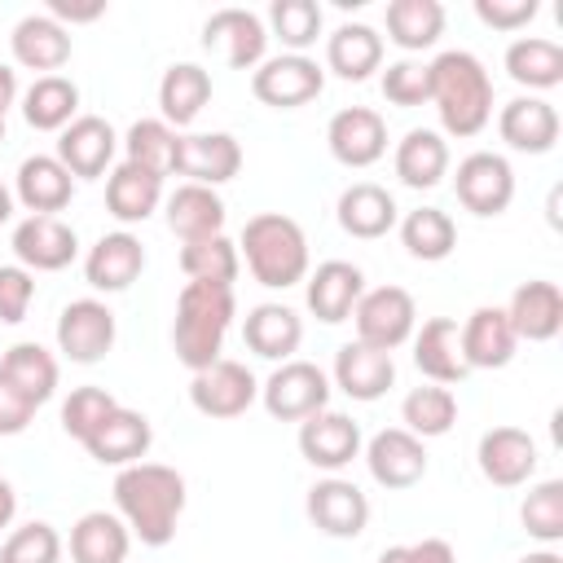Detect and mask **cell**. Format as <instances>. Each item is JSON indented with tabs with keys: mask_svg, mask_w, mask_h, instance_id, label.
I'll list each match as a JSON object with an SVG mask.
<instances>
[{
	"mask_svg": "<svg viewBox=\"0 0 563 563\" xmlns=\"http://www.w3.org/2000/svg\"><path fill=\"white\" fill-rule=\"evenodd\" d=\"M211 101V75L198 62H176L158 79V110L167 128H189Z\"/></svg>",
	"mask_w": 563,
	"mask_h": 563,
	"instance_id": "cell-35",
	"label": "cell"
},
{
	"mask_svg": "<svg viewBox=\"0 0 563 563\" xmlns=\"http://www.w3.org/2000/svg\"><path fill=\"white\" fill-rule=\"evenodd\" d=\"M413 365L422 378H431L440 387H453L471 374L462 361V339H457L453 317H431V321H422V330H413Z\"/></svg>",
	"mask_w": 563,
	"mask_h": 563,
	"instance_id": "cell-31",
	"label": "cell"
},
{
	"mask_svg": "<svg viewBox=\"0 0 563 563\" xmlns=\"http://www.w3.org/2000/svg\"><path fill=\"white\" fill-rule=\"evenodd\" d=\"M497 132L519 154H550L559 141V110L545 97H515L501 106Z\"/></svg>",
	"mask_w": 563,
	"mask_h": 563,
	"instance_id": "cell-28",
	"label": "cell"
},
{
	"mask_svg": "<svg viewBox=\"0 0 563 563\" xmlns=\"http://www.w3.org/2000/svg\"><path fill=\"white\" fill-rule=\"evenodd\" d=\"M255 400H260V383L242 361H224L220 356L216 365H207V369H198L189 378V405L202 418L229 422V418H242Z\"/></svg>",
	"mask_w": 563,
	"mask_h": 563,
	"instance_id": "cell-8",
	"label": "cell"
},
{
	"mask_svg": "<svg viewBox=\"0 0 563 563\" xmlns=\"http://www.w3.org/2000/svg\"><path fill=\"white\" fill-rule=\"evenodd\" d=\"M132 532L110 510H88L70 528V559L75 563H128Z\"/></svg>",
	"mask_w": 563,
	"mask_h": 563,
	"instance_id": "cell-37",
	"label": "cell"
},
{
	"mask_svg": "<svg viewBox=\"0 0 563 563\" xmlns=\"http://www.w3.org/2000/svg\"><path fill=\"white\" fill-rule=\"evenodd\" d=\"M35 299V273H26L22 264H0V321L18 325L26 321Z\"/></svg>",
	"mask_w": 563,
	"mask_h": 563,
	"instance_id": "cell-51",
	"label": "cell"
},
{
	"mask_svg": "<svg viewBox=\"0 0 563 563\" xmlns=\"http://www.w3.org/2000/svg\"><path fill=\"white\" fill-rule=\"evenodd\" d=\"M70 194H75V176L57 163V154H31L18 163L13 198L31 216H57L62 207H70Z\"/></svg>",
	"mask_w": 563,
	"mask_h": 563,
	"instance_id": "cell-25",
	"label": "cell"
},
{
	"mask_svg": "<svg viewBox=\"0 0 563 563\" xmlns=\"http://www.w3.org/2000/svg\"><path fill=\"white\" fill-rule=\"evenodd\" d=\"M365 466H369V479L378 488H391V493H405L413 488L422 475H427V449L418 435H409L405 427H383L378 435H369L365 444Z\"/></svg>",
	"mask_w": 563,
	"mask_h": 563,
	"instance_id": "cell-15",
	"label": "cell"
},
{
	"mask_svg": "<svg viewBox=\"0 0 563 563\" xmlns=\"http://www.w3.org/2000/svg\"><path fill=\"white\" fill-rule=\"evenodd\" d=\"M519 563H563V554H559L554 545H545V550H528Z\"/></svg>",
	"mask_w": 563,
	"mask_h": 563,
	"instance_id": "cell-58",
	"label": "cell"
},
{
	"mask_svg": "<svg viewBox=\"0 0 563 563\" xmlns=\"http://www.w3.org/2000/svg\"><path fill=\"white\" fill-rule=\"evenodd\" d=\"M453 194L471 216H501L515 202V172L501 154L493 150H475L457 163L453 172Z\"/></svg>",
	"mask_w": 563,
	"mask_h": 563,
	"instance_id": "cell-9",
	"label": "cell"
},
{
	"mask_svg": "<svg viewBox=\"0 0 563 563\" xmlns=\"http://www.w3.org/2000/svg\"><path fill=\"white\" fill-rule=\"evenodd\" d=\"M444 35L440 0H391L387 4V40L400 53H422Z\"/></svg>",
	"mask_w": 563,
	"mask_h": 563,
	"instance_id": "cell-41",
	"label": "cell"
},
{
	"mask_svg": "<svg viewBox=\"0 0 563 563\" xmlns=\"http://www.w3.org/2000/svg\"><path fill=\"white\" fill-rule=\"evenodd\" d=\"M303 510H308V519H312L317 532L339 537V541L361 537L365 523H369V497H365L352 479H343V475H325V479H317V484L308 488Z\"/></svg>",
	"mask_w": 563,
	"mask_h": 563,
	"instance_id": "cell-13",
	"label": "cell"
},
{
	"mask_svg": "<svg viewBox=\"0 0 563 563\" xmlns=\"http://www.w3.org/2000/svg\"><path fill=\"white\" fill-rule=\"evenodd\" d=\"M352 325H356V343H369L378 352H396L418 330L413 295L405 286H374V290H365L356 299Z\"/></svg>",
	"mask_w": 563,
	"mask_h": 563,
	"instance_id": "cell-6",
	"label": "cell"
},
{
	"mask_svg": "<svg viewBox=\"0 0 563 563\" xmlns=\"http://www.w3.org/2000/svg\"><path fill=\"white\" fill-rule=\"evenodd\" d=\"M0 378H4L13 391H22V396L40 409V405L53 400V391H57V361H53V352L40 347V343H13V347L0 356Z\"/></svg>",
	"mask_w": 563,
	"mask_h": 563,
	"instance_id": "cell-40",
	"label": "cell"
},
{
	"mask_svg": "<svg viewBox=\"0 0 563 563\" xmlns=\"http://www.w3.org/2000/svg\"><path fill=\"white\" fill-rule=\"evenodd\" d=\"M431 75V106L449 136H479L493 119V79L484 62L466 48H449L427 62Z\"/></svg>",
	"mask_w": 563,
	"mask_h": 563,
	"instance_id": "cell-2",
	"label": "cell"
},
{
	"mask_svg": "<svg viewBox=\"0 0 563 563\" xmlns=\"http://www.w3.org/2000/svg\"><path fill=\"white\" fill-rule=\"evenodd\" d=\"M537 0H475V18L493 31H519L537 18Z\"/></svg>",
	"mask_w": 563,
	"mask_h": 563,
	"instance_id": "cell-52",
	"label": "cell"
},
{
	"mask_svg": "<svg viewBox=\"0 0 563 563\" xmlns=\"http://www.w3.org/2000/svg\"><path fill=\"white\" fill-rule=\"evenodd\" d=\"M457 339H462L466 369H501V365H510V356L519 347V339L506 321V308H497V303H479L457 325Z\"/></svg>",
	"mask_w": 563,
	"mask_h": 563,
	"instance_id": "cell-23",
	"label": "cell"
},
{
	"mask_svg": "<svg viewBox=\"0 0 563 563\" xmlns=\"http://www.w3.org/2000/svg\"><path fill=\"white\" fill-rule=\"evenodd\" d=\"M506 75L519 88L532 92H550L563 84V44L545 40V35H519L506 48Z\"/></svg>",
	"mask_w": 563,
	"mask_h": 563,
	"instance_id": "cell-38",
	"label": "cell"
},
{
	"mask_svg": "<svg viewBox=\"0 0 563 563\" xmlns=\"http://www.w3.org/2000/svg\"><path fill=\"white\" fill-rule=\"evenodd\" d=\"M0 141H4V119H0Z\"/></svg>",
	"mask_w": 563,
	"mask_h": 563,
	"instance_id": "cell-60",
	"label": "cell"
},
{
	"mask_svg": "<svg viewBox=\"0 0 563 563\" xmlns=\"http://www.w3.org/2000/svg\"><path fill=\"white\" fill-rule=\"evenodd\" d=\"M101 13H106V0H88V4H79V0H48V18L62 22V26H66V22H70V26H75V22H97Z\"/></svg>",
	"mask_w": 563,
	"mask_h": 563,
	"instance_id": "cell-55",
	"label": "cell"
},
{
	"mask_svg": "<svg viewBox=\"0 0 563 563\" xmlns=\"http://www.w3.org/2000/svg\"><path fill=\"white\" fill-rule=\"evenodd\" d=\"M383 97L400 110H413V106H427L431 101V75H427V62H413V57H400L383 70Z\"/></svg>",
	"mask_w": 563,
	"mask_h": 563,
	"instance_id": "cell-50",
	"label": "cell"
},
{
	"mask_svg": "<svg viewBox=\"0 0 563 563\" xmlns=\"http://www.w3.org/2000/svg\"><path fill=\"white\" fill-rule=\"evenodd\" d=\"M325 145L343 167H374L387 154V123L369 106H343L325 123Z\"/></svg>",
	"mask_w": 563,
	"mask_h": 563,
	"instance_id": "cell-14",
	"label": "cell"
},
{
	"mask_svg": "<svg viewBox=\"0 0 563 563\" xmlns=\"http://www.w3.org/2000/svg\"><path fill=\"white\" fill-rule=\"evenodd\" d=\"M519 519L532 541H541V545L563 541V479H541L537 488H528Z\"/></svg>",
	"mask_w": 563,
	"mask_h": 563,
	"instance_id": "cell-46",
	"label": "cell"
},
{
	"mask_svg": "<svg viewBox=\"0 0 563 563\" xmlns=\"http://www.w3.org/2000/svg\"><path fill=\"white\" fill-rule=\"evenodd\" d=\"M9 48H13V62L18 66L40 70V75H57L70 62V31L62 22H53L48 13H26L13 26Z\"/></svg>",
	"mask_w": 563,
	"mask_h": 563,
	"instance_id": "cell-30",
	"label": "cell"
},
{
	"mask_svg": "<svg viewBox=\"0 0 563 563\" xmlns=\"http://www.w3.org/2000/svg\"><path fill=\"white\" fill-rule=\"evenodd\" d=\"M383 66V35L365 22H343L325 35V70H334L347 84L369 79Z\"/></svg>",
	"mask_w": 563,
	"mask_h": 563,
	"instance_id": "cell-33",
	"label": "cell"
},
{
	"mask_svg": "<svg viewBox=\"0 0 563 563\" xmlns=\"http://www.w3.org/2000/svg\"><path fill=\"white\" fill-rule=\"evenodd\" d=\"M150 444H154L150 418L136 413V409H128V405H114V409L106 413V422L84 440V449H88L92 462L119 466V471L132 466V462H141V457L150 453Z\"/></svg>",
	"mask_w": 563,
	"mask_h": 563,
	"instance_id": "cell-21",
	"label": "cell"
},
{
	"mask_svg": "<svg viewBox=\"0 0 563 563\" xmlns=\"http://www.w3.org/2000/svg\"><path fill=\"white\" fill-rule=\"evenodd\" d=\"M119 150V132L101 119V114H79L75 123L62 128L57 136V163L75 176V180H97L106 176V167L114 163Z\"/></svg>",
	"mask_w": 563,
	"mask_h": 563,
	"instance_id": "cell-16",
	"label": "cell"
},
{
	"mask_svg": "<svg viewBox=\"0 0 563 563\" xmlns=\"http://www.w3.org/2000/svg\"><path fill=\"white\" fill-rule=\"evenodd\" d=\"M299 453L308 466L334 475L361 453V427L339 409H321L299 422Z\"/></svg>",
	"mask_w": 563,
	"mask_h": 563,
	"instance_id": "cell-20",
	"label": "cell"
},
{
	"mask_svg": "<svg viewBox=\"0 0 563 563\" xmlns=\"http://www.w3.org/2000/svg\"><path fill=\"white\" fill-rule=\"evenodd\" d=\"M114 510L141 545H167L185 510V475L163 462H132L114 475Z\"/></svg>",
	"mask_w": 563,
	"mask_h": 563,
	"instance_id": "cell-1",
	"label": "cell"
},
{
	"mask_svg": "<svg viewBox=\"0 0 563 563\" xmlns=\"http://www.w3.org/2000/svg\"><path fill=\"white\" fill-rule=\"evenodd\" d=\"M0 563H62V537L53 523L31 519L13 528L0 545Z\"/></svg>",
	"mask_w": 563,
	"mask_h": 563,
	"instance_id": "cell-48",
	"label": "cell"
},
{
	"mask_svg": "<svg viewBox=\"0 0 563 563\" xmlns=\"http://www.w3.org/2000/svg\"><path fill=\"white\" fill-rule=\"evenodd\" d=\"M233 286H220V282H185V290L176 295V321H172V347H176V361L198 374L207 365L220 361V347H224V334L233 325Z\"/></svg>",
	"mask_w": 563,
	"mask_h": 563,
	"instance_id": "cell-3",
	"label": "cell"
},
{
	"mask_svg": "<svg viewBox=\"0 0 563 563\" xmlns=\"http://www.w3.org/2000/svg\"><path fill=\"white\" fill-rule=\"evenodd\" d=\"M321 88H325V70L308 53H277L251 70L255 101H264L273 110H299L312 97H321Z\"/></svg>",
	"mask_w": 563,
	"mask_h": 563,
	"instance_id": "cell-7",
	"label": "cell"
},
{
	"mask_svg": "<svg viewBox=\"0 0 563 563\" xmlns=\"http://www.w3.org/2000/svg\"><path fill=\"white\" fill-rule=\"evenodd\" d=\"M114 312L101 299H70L57 312V352L75 365H97L114 347Z\"/></svg>",
	"mask_w": 563,
	"mask_h": 563,
	"instance_id": "cell-10",
	"label": "cell"
},
{
	"mask_svg": "<svg viewBox=\"0 0 563 563\" xmlns=\"http://www.w3.org/2000/svg\"><path fill=\"white\" fill-rule=\"evenodd\" d=\"M400 422L409 435L418 440H435V435H449L453 422H457V396L440 383L431 387H413L405 400H400Z\"/></svg>",
	"mask_w": 563,
	"mask_h": 563,
	"instance_id": "cell-43",
	"label": "cell"
},
{
	"mask_svg": "<svg viewBox=\"0 0 563 563\" xmlns=\"http://www.w3.org/2000/svg\"><path fill=\"white\" fill-rule=\"evenodd\" d=\"M9 216H13V194H9V185L0 180V224H4Z\"/></svg>",
	"mask_w": 563,
	"mask_h": 563,
	"instance_id": "cell-59",
	"label": "cell"
},
{
	"mask_svg": "<svg viewBox=\"0 0 563 563\" xmlns=\"http://www.w3.org/2000/svg\"><path fill=\"white\" fill-rule=\"evenodd\" d=\"M330 378L321 365L312 361H282L264 383H260V400L268 409V418L277 422H303L312 413H321L330 405Z\"/></svg>",
	"mask_w": 563,
	"mask_h": 563,
	"instance_id": "cell-5",
	"label": "cell"
},
{
	"mask_svg": "<svg viewBox=\"0 0 563 563\" xmlns=\"http://www.w3.org/2000/svg\"><path fill=\"white\" fill-rule=\"evenodd\" d=\"M145 268V246L136 233L119 229V233H101L88 255H84V277L92 290H106V295H119L128 290Z\"/></svg>",
	"mask_w": 563,
	"mask_h": 563,
	"instance_id": "cell-22",
	"label": "cell"
},
{
	"mask_svg": "<svg viewBox=\"0 0 563 563\" xmlns=\"http://www.w3.org/2000/svg\"><path fill=\"white\" fill-rule=\"evenodd\" d=\"M18 101V75L9 66H0V119L9 114V106Z\"/></svg>",
	"mask_w": 563,
	"mask_h": 563,
	"instance_id": "cell-57",
	"label": "cell"
},
{
	"mask_svg": "<svg viewBox=\"0 0 563 563\" xmlns=\"http://www.w3.org/2000/svg\"><path fill=\"white\" fill-rule=\"evenodd\" d=\"M22 119L35 132H62L79 119V88L66 75H35V84L22 92Z\"/></svg>",
	"mask_w": 563,
	"mask_h": 563,
	"instance_id": "cell-39",
	"label": "cell"
},
{
	"mask_svg": "<svg viewBox=\"0 0 563 563\" xmlns=\"http://www.w3.org/2000/svg\"><path fill=\"white\" fill-rule=\"evenodd\" d=\"M202 44L216 48L233 70H255L268 57V26L260 13L229 4L202 22Z\"/></svg>",
	"mask_w": 563,
	"mask_h": 563,
	"instance_id": "cell-12",
	"label": "cell"
},
{
	"mask_svg": "<svg viewBox=\"0 0 563 563\" xmlns=\"http://www.w3.org/2000/svg\"><path fill=\"white\" fill-rule=\"evenodd\" d=\"M238 255H246L251 277L268 290H286V286H299L308 277V238H303L299 220H290L282 211L251 216L242 224Z\"/></svg>",
	"mask_w": 563,
	"mask_h": 563,
	"instance_id": "cell-4",
	"label": "cell"
},
{
	"mask_svg": "<svg viewBox=\"0 0 563 563\" xmlns=\"http://www.w3.org/2000/svg\"><path fill=\"white\" fill-rule=\"evenodd\" d=\"M13 515H18V493H13V484L0 475V532L13 523Z\"/></svg>",
	"mask_w": 563,
	"mask_h": 563,
	"instance_id": "cell-56",
	"label": "cell"
},
{
	"mask_svg": "<svg viewBox=\"0 0 563 563\" xmlns=\"http://www.w3.org/2000/svg\"><path fill=\"white\" fill-rule=\"evenodd\" d=\"M114 405H119V400H114L106 387H75V391L66 396V405H62V431L84 444V440L106 422V413H110Z\"/></svg>",
	"mask_w": 563,
	"mask_h": 563,
	"instance_id": "cell-49",
	"label": "cell"
},
{
	"mask_svg": "<svg viewBox=\"0 0 563 563\" xmlns=\"http://www.w3.org/2000/svg\"><path fill=\"white\" fill-rule=\"evenodd\" d=\"M400 242H405V251H409L413 260L440 264V260H449L453 246H457V224H453V216L440 211V207H418V211H409V216L400 220Z\"/></svg>",
	"mask_w": 563,
	"mask_h": 563,
	"instance_id": "cell-42",
	"label": "cell"
},
{
	"mask_svg": "<svg viewBox=\"0 0 563 563\" xmlns=\"http://www.w3.org/2000/svg\"><path fill=\"white\" fill-rule=\"evenodd\" d=\"M13 255L26 273H57L79 255V238L57 216H26L13 229Z\"/></svg>",
	"mask_w": 563,
	"mask_h": 563,
	"instance_id": "cell-18",
	"label": "cell"
},
{
	"mask_svg": "<svg viewBox=\"0 0 563 563\" xmlns=\"http://www.w3.org/2000/svg\"><path fill=\"white\" fill-rule=\"evenodd\" d=\"M391 383H396V361H391V352H378V347L356 343V339L334 352V387H339L343 396L369 405V400L387 396Z\"/></svg>",
	"mask_w": 563,
	"mask_h": 563,
	"instance_id": "cell-27",
	"label": "cell"
},
{
	"mask_svg": "<svg viewBox=\"0 0 563 563\" xmlns=\"http://www.w3.org/2000/svg\"><path fill=\"white\" fill-rule=\"evenodd\" d=\"M128 163H141L158 176H172V158H176V128H167L163 119H136L123 136Z\"/></svg>",
	"mask_w": 563,
	"mask_h": 563,
	"instance_id": "cell-47",
	"label": "cell"
},
{
	"mask_svg": "<svg viewBox=\"0 0 563 563\" xmlns=\"http://www.w3.org/2000/svg\"><path fill=\"white\" fill-rule=\"evenodd\" d=\"M163 202V176L141 167V163H119L106 172V211L119 220V224H141L158 211Z\"/></svg>",
	"mask_w": 563,
	"mask_h": 563,
	"instance_id": "cell-29",
	"label": "cell"
},
{
	"mask_svg": "<svg viewBox=\"0 0 563 563\" xmlns=\"http://www.w3.org/2000/svg\"><path fill=\"white\" fill-rule=\"evenodd\" d=\"M334 216H339V229H343L347 238L374 242V238H387V233L396 229L400 207H396V198H391L383 185H374V180H356V185H347V189L339 194Z\"/></svg>",
	"mask_w": 563,
	"mask_h": 563,
	"instance_id": "cell-26",
	"label": "cell"
},
{
	"mask_svg": "<svg viewBox=\"0 0 563 563\" xmlns=\"http://www.w3.org/2000/svg\"><path fill=\"white\" fill-rule=\"evenodd\" d=\"M242 339L264 361H295V352L303 343V321L286 303H255L242 321Z\"/></svg>",
	"mask_w": 563,
	"mask_h": 563,
	"instance_id": "cell-32",
	"label": "cell"
},
{
	"mask_svg": "<svg viewBox=\"0 0 563 563\" xmlns=\"http://www.w3.org/2000/svg\"><path fill=\"white\" fill-rule=\"evenodd\" d=\"M378 563H457V554H453V545L444 537H422V541L387 545L378 554Z\"/></svg>",
	"mask_w": 563,
	"mask_h": 563,
	"instance_id": "cell-53",
	"label": "cell"
},
{
	"mask_svg": "<svg viewBox=\"0 0 563 563\" xmlns=\"http://www.w3.org/2000/svg\"><path fill=\"white\" fill-rule=\"evenodd\" d=\"M391 167H396L400 185H409V189H435L449 176V141L440 132H431V128H409L396 141Z\"/></svg>",
	"mask_w": 563,
	"mask_h": 563,
	"instance_id": "cell-34",
	"label": "cell"
},
{
	"mask_svg": "<svg viewBox=\"0 0 563 563\" xmlns=\"http://www.w3.org/2000/svg\"><path fill=\"white\" fill-rule=\"evenodd\" d=\"M31 418H35V405L0 378V435H22L31 427Z\"/></svg>",
	"mask_w": 563,
	"mask_h": 563,
	"instance_id": "cell-54",
	"label": "cell"
},
{
	"mask_svg": "<svg viewBox=\"0 0 563 563\" xmlns=\"http://www.w3.org/2000/svg\"><path fill=\"white\" fill-rule=\"evenodd\" d=\"M475 462H479V475L497 488H519L532 479L537 471V440L523 431V427H493L479 435V449H475Z\"/></svg>",
	"mask_w": 563,
	"mask_h": 563,
	"instance_id": "cell-17",
	"label": "cell"
},
{
	"mask_svg": "<svg viewBox=\"0 0 563 563\" xmlns=\"http://www.w3.org/2000/svg\"><path fill=\"white\" fill-rule=\"evenodd\" d=\"M321 4L317 0H273L268 4V26L282 40L286 53H308L321 40Z\"/></svg>",
	"mask_w": 563,
	"mask_h": 563,
	"instance_id": "cell-45",
	"label": "cell"
},
{
	"mask_svg": "<svg viewBox=\"0 0 563 563\" xmlns=\"http://www.w3.org/2000/svg\"><path fill=\"white\" fill-rule=\"evenodd\" d=\"M167 229L180 238V242H202V238H216L224 233V198L207 185H180L172 198H167Z\"/></svg>",
	"mask_w": 563,
	"mask_h": 563,
	"instance_id": "cell-36",
	"label": "cell"
},
{
	"mask_svg": "<svg viewBox=\"0 0 563 563\" xmlns=\"http://www.w3.org/2000/svg\"><path fill=\"white\" fill-rule=\"evenodd\" d=\"M506 321L515 330V339L528 343H550L563 330V290L545 277L515 286L510 303H506Z\"/></svg>",
	"mask_w": 563,
	"mask_h": 563,
	"instance_id": "cell-24",
	"label": "cell"
},
{
	"mask_svg": "<svg viewBox=\"0 0 563 563\" xmlns=\"http://www.w3.org/2000/svg\"><path fill=\"white\" fill-rule=\"evenodd\" d=\"M172 172L189 185H224L242 172V145L229 132H176V158Z\"/></svg>",
	"mask_w": 563,
	"mask_h": 563,
	"instance_id": "cell-11",
	"label": "cell"
},
{
	"mask_svg": "<svg viewBox=\"0 0 563 563\" xmlns=\"http://www.w3.org/2000/svg\"><path fill=\"white\" fill-rule=\"evenodd\" d=\"M361 295H365V273L347 260H325L303 277V303L325 325L347 321Z\"/></svg>",
	"mask_w": 563,
	"mask_h": 563,
	"instance_id": "cell-19",
	"label": "cell"
},
{
	"mask_svg": "<svg viewBox=\"0 0 563 563\" xmlns=\"http://www.w3.org/2000/svg\"><path fill=\"white\" fill-rule=\"evenodd\" d=\"M238 268H242L238 242H229L224 233L180 246V273H185L189 282H220V286H233V282H238Z\"/></svg>",
	"mask_w": 563,
	"mask_h": 563,
	"instance_id": "cell-44",
	"label": "cell"
}]
</instances>
